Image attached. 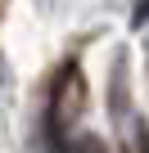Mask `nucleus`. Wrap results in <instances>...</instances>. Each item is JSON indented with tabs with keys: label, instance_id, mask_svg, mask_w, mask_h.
Listing matches in <instances>:
<instances>
[{
	"label": "nucleus",
	"instance_id": "f257e3e1",
	"mask_svg": "<svg viewBox=\"0 0 149 153\" xmlns=\"http://www.w3.org/2000/svg\"><path fill=\"white\" fill-rule=\"evenodd\" d=\"M145 18H149V0H145V5L136 9V23H145Z\"/></svg>",
	"mask_w": 149,
	"mask_h": 153
}]
</instances>
